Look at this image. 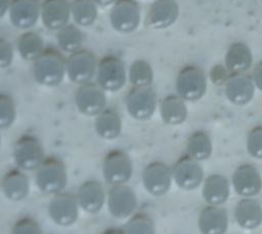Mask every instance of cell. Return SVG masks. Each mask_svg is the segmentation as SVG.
<instances>
[{
    "label": "cell",
    "mask_w": 262,
    "mask_h": 234,
    "mask_svg": "<svg viewBox=\"0 0 262 234\" xmlns=\"http://www.w3.org/2000/svg\"><path fill=\"white\" fill-rule=\"evenodd\" d=\"M66 60L61 51L46 47L33 62V76L37 83L47 87L59 85L66 74Z\"/></svg>",
    "instance_id": "cell-1"
},
{
    "label": "cell",
    "mask_w": 262,
    "mask_h": 234,
    "mask_svg": "<svg viewBox=\"0 0 262 234\" xmlns=\"http://www.w3.org/2000/svg\"><path fill=\"white\" fill-rule=\"evenodd\" d=\"M35 184L44 194L54 195L64 190L68 184V169L56 156H46L35 170Z\"/></svg>",
    "instance_id": "cell-2"
},
{
    "label": "cell",
    "mask_w": 262,
    "mask_h": 234,
    "mask_svg": "<svg viewBox=\"0 0 262 234\" xmlns=\"http://www.w3.org/2000/svg\"><path fill=\"white\" fill-rule=\"evenodd\" d=\"M12 156L16 167L25 171L36 170L46 157L43 144L38 136L32 133L21 134L15 141Z\"/></svg>",
    "instance_id": "cell-3"
},
{
    "label": "cell",
    "mask_w": 262,
    "mask_h": 234,
    "mask_svg": "<svg viewBox=\"0 0 262 234\" xmlns=\"http://www.w3.org/2000/svg\"><path fill=\"white\" fill-rule=\"evenodd\" d=\"M96 82L105 90L116 92L122 89L128 79L123 60L115 54H107L98 61Z\"/></svg>",
    "instance_id": "cell-4"
},
{
    "label": "cell",
    "mask_w": 262,
    "mask_h": 234,
    "mask_svg": "<svg viewBox=\"0 0 262 234\" xmlns=\"http://www.w3.org/2000/svg\"><path fill=\"white\" fill-rule=\"evenodd\" d=\"M101 169L104 180L111 186L127 184L133 174V161L124 150L113 149L104 155Z\"/></svg>",
    "instance_id": "cell-5"
},
{
    "label": "cell",
    "mask_w": 262,
    "mask_h": 234,
    "mask_svg": "<svg viewBox=\"0 0 262 234\" xmlns=\"http://www.w3.org/2000/svg\"><path fill=\"white\" fill-rule=\"evenodd\" d=\"M98 61L96 55L87 48H81L70 53L66 60V74L68 78L80 85L92 81L96 75Z\"/></svg>",
    "instance_id": "cell-6"
},
{
    "label": "cell",
    "mask_w": 262,
    "mask_h": 234,
    "mask_svg": "<svg viewBox=\"0 0 262 234\" xmlns=\"http://www.w3.org/2000/svg\"><path fill=\"white\" fill-rule=\"evenodd\" d=\"M125 106L132 118L148 120L157 108V93L151 85L131 86L125 96Z\"/></svg>",
    "instance_id": "cell-7"
},
{
    "label": "cell",
    "mask_w": 262,
    "mask_h": 234,
    "mask_svg": "<svg viewBox=\"0 0 262 234\" xmlns=\"http://www.w3.org/2000/svg\"><path fill=\"white\" fill-rule=\"evenodd\" d=\"M80 205L76 194L61 191L52 195L48 203V215L53 223L61 227H69L76 223Z\"/></svg>",
    "instance_id": "cell-8"
},
{
    "label": "cell",
    "mask_w": 262,
    "mask_h": 234,
    "mask_svg": "<svg viewBox=\"0 0 262 234\" xmlns=\"http://www.w3.org/2000/svg\"><path fill=\"white\" fill-rule=\"evenodd\" d=\"M105 90L94 81L80 84L75 91V105L86 116H97L106 108Z\"/></svg>",
    "instance_id": "cell-9"
},
{
    "label": "cell",
    "mask_w": 262,
    "mask_h": 234,
    "mask_svg": "<svg viewBox=\"0 0 262 234\" xmlns=\"http://www.w3.org/2000/svg\"><path fill=\"white\" fill-rule=\"evenodd\" d=\"M141 20L140 7L136 0H116L110 11V24L119 33L134 32Z\"/></svg>",
    "instance_id": "cell-10"
},
{
    "label": "cell",
    "mask_w": 262,
    "mask_h": 234,
    "mask_svg": "<svg viewBox=\"0 0 262 234\" xmlns=\"http://www.w3.org/2000/svg\"><path fill=\"white\" fill-rule=\"evenodd\" d=\"M108 212L116 219H128L137 207V197L134 190L127 184L112 185L106 192Z\"/></svg>",
    "instance_id": "cell-11"
},
{
    "label": "cell",
    "mask_w": 262,
    "mask_h": 234,
    "mask_svg": "<svg viewBox=\"0 0 262 234\" xmlns=\"http://www.w3.org/2000/svg\"><path fill=\"white\" fill-rule=\"evenodd\" d=\"M206 76L196 66L183 67L176 79L177 94L184 101H196L206 92Z\"/></svg>",
    "instance_id": "cell-12"
},
{
    "label": "cell",
    "mask_w": 262,
    "mask_h": 234,
    "mask_svg": "<svg viewBox=\"0 0 262 234\" xmlns=\"http://www.w3.org/2000/svg\"><path fill=\"white\" fill-rule=\"evenodd\" d=\"M141 178L143 187L154 196L167 193L173 180L171 167L162 161L149 162L143 168Z\"/></svg>",
    "instance_id": "cell-13"
},
{
    "label": "cell",
    "mask_w": 262,
    "mask_h": 234,
    "mask_svg": "<svg viewBox=\"0 0 262 234\" xmlns=\"http://www.w3.org/2000/svg\"><path fill=\"white\" fill-rule=\"evenodd\" d=\"M172 178L178 187L184 190L195 189L203 181V170L196 160L189 155L180 157L171 167Z\"/></svg>",
    "instance_id": "cell-14"
},
{
    "label": "cell",
    "mask_w": 262,
    "mask_h": 234,
    "mask_svg": "<svg viewBox=\"0 0 262 234\" xmlns=\"http://www.w3.org/2000/svg\"><path fill=\"white\" fill-rule=\"evenodd\" d=\"M41 4L38 0H10L8 7L11 25L20 30H30L40 18Z\"/></svg>",
    "instance_id": "cell-15"
},
{
    "label": "cell",
    "mask_w": 262,
    "mask_h": 234,
    "mask_svg": "<svg viewBox=\"0 0 262 234\" xmlns=\"http://www.w3.org/2000/svg\"><path fill=\"white\" fill-rule=\"evenodd\" d=\"M71 3L68 0H44L41 4L40 20L50 31H58L70 23Z\"/></svg>",
    "instance_id": "cell-16"
},
{
    "label": "cell",
    "mask_w": 262,
    "mask_h": 234,
    "mask_svg": "<svg viewBox=\"0 0 262 234\" xmlns=\"http://www.w3.org/2000/svg\"><path fill=\"white\" fill-rule=\"evenodd\" d=\"M77 199L80 208L89 212H98L106 202V192L98 180H87L83 182L78 191Z\"/></svg>",
    "instance_id": "cell-17"
},
{
    "label": "cell",
    "mask_w": 262,
    "mask_h": 234,
    "mask_svg": "<svg viewBox=\"0 0 262 234\" xmlns=\"http://www.w3.org/2000/svg\"><path fill=\"white\" fill-rule=\"evenodd\" d=\"M0 189L3 195L10 201H21L29 195L30 180L25 170L13 167L2 176Z\"/></svg>",
    "instance_id": "cell-18"
},
{
    "label": "cell",
    "mask_w": 262,
    "mask_h": 234,
    "mask_svg": "<svg viewBox=\"0 0 262 234\" xmlns=\"http://www.w3.org/2000/svg\"><path fill=\"white\" fill-rule=\"evenodd\" d=\"M232 185L235 192L243 197H253L262 189L260 173L252 164L238 166L232 176Z\"/></svg>",
    "instance_id": "cell-19"
},
{
    "label": "cell",
    "mask_w": 262,
    "mask_h": 234,
    "mask_svg": "<svg viewBox=\"0 0 262 234\" xmlns=\"http://www.w3.org/2000/svg\"><path fill=\"white\" fill-rule=\"evenodd\" d=\"M179 13L174 0H156L148 9L146 25L156 30L166 29L174 24Z\"/></svg>",
    "instance_id": "cell-20"
},
{
    "label": "cell",
    "mask_w": 262,
    "mask_h": 234,
    "mask_svg": "<svg viewBox=\"0 0 262 234\" xmlns=\"http://www.w3.org/2000/svg\"><path fill=\"white\" fill-rule=\"evenodd\" d=\"M198 225L202 234H224L228 226L226 211L216 205H208L199 216Z\"/></svg>",
    "instance_id": "cell-21"
},
{
    "label": "cell",
    "mask_w": 262,
    "mask_h": 234,
    "mask_svg": "<svg viewBox=\"0 0 262 234\" xmlns=\"http://www.w3.org/2000/svg\"><path fill=\"white\" fill-rule=\"evenodd\" d=\"M255 84L253 79L245 74H231L225 86L228 100L235 105L249 103L254 94Z\"/></svg>",
    "instance_id": "cell-22"
},
{
    "label": "cell",
    "mask_w": 262,
    "mask_h": 234,
    "mask_svg": "<svg viewBox=\"0 0 262 234\" xmlns=\"http://www.w3.org/2000/svg\"><path fill=\"white\" fill-rule=\"evenodd\" d=\"M236 223L244 229H255L262 223V206L252 197H245L234 208Z\"/></svg>",
    "instance_id": "cell-23"
},
{
    "label": "cell",
    "mask_w": 262,
    "mask_h": 234,
    "mask_svg": "<svg viewBox=\"0 0 262 234\" xmlns=\"http://www.w3.org/2000/svg\"><path fill=\"white\" fill-rule=\"evenodd\" d=\"M94 128L101 139H117L122 131V119L120 114L113 108H105L95 116Z\"/></svg>",
    "instance_id": "cell-24"
},
{
    "label": "cell",
    "mask_w": 262,
    "mask_h": 234,
    "mask_svg": "<svg viewBox=\"0 0 262 234\" xmlns=\"http://www.w3.org/2000/svg\"><path fill=\"white\" fill-rule=\"evenodd\" d=\"M229 196L228 180L220 174L209 176L203 185V198L209 205L219 206Z\"/></svg>",
    "instance_id": "cell-25"
},
{
    "label": "cell",
    "mask_w": 262,
    "mask_h": 234,
    "mask_svg": "<svg viewBox=\"0 0 262 234\" xmlns=\"http://www.w3.org/2000/svg\"><path fill=\"white\" fill-rule=\"evenodd\" d=\"M42 36L36 31L27 30L16 39V49L21 59L34 62L45 49Z\"/></svg>",
    "instance_id": "cell-26"
},
{
    "label": "cell",
    "mask_w": 262,
    "mask_h": 234,
    "mask_svg": "<svg viewBox=\"0 0 262 234\" xmlns=\"http://www.w3.org/2000/svg\"><path fill=\"white\" fill-rule=\"evenodd\" d=\"M225 64L231 74H245L252 65L250 48L243 42L233 43L227 50Z\"/></svg>",
    "instance_id": "cell-27"
},
{
    "label": "cell",
    "mask_w": 262,
    "mask_h": 234,
    "mask_svg": "<svg viewBox=\"0 0 262 234\" xmlns=\"http://www.w3.org/2000/svg\"><path fill=\"white\" fill-rule=\"evenodd\" d=\"M160 113L164 122L176 125L185 120L187 116V109L182 98L178 94H169L161 101Z\"/></svg>",
    "instance_id": "cell-28"
},
{
    "label": "cell",
    "mask_w": 262,
    "mask_h": 234,
    "mask_svg": "<svg viewBox=\"0 0 262 234\" xmlns=\"http://www.w3.org/2000/svg\"><path fill=\"white\" fill-rule=\"evenodd\" d=\"M56 40L59 49L70 54L83 48L84 35L78 25L69 23L57 31Z\"/></svg>",
    "instance_id": "cell-29"
},
{
    "label": "cell",
    "mask_w": 262,
    "mask_h": 234,
    "mask_svg": "<svg viewBox=\"0 0 262 234\" xmlns=\"http://www.w3.org/2000/svg\"><path fill=\"white\" fill-rule=\"evenodd\" d=\"M71 15L79 27H89L97 18V4L94 0H74L71 3Z\"/></svg>",
    "instance_id": "cell-30"
},
{
    "label": "cell",
    "mask_w": 262,
    "mask_h": 234,
    "mask_svg": "<svg viewBox=\"0 0 262 234\" xmlns=\"http://www.w3.org/2000/svg\"><path fill=\"white\" fill-rule=\"evenodd\" d=\"M187 155L196 161L207 159L212 152V143L209 135L202 131H194L187 140Z\"/></svg>",
    "instance_id": "cell-31"
},
{
    "label": "cell",
    "mask_w": 262,
    "mask_h": 234,
    "mask_svg": "<svg viewBox=\"0 0 262 234\" xmlns=\"http://www.w3.org/2000/svg\"><path fill=\"white\" fill-rule=\"evenodd\" d=\"M127 76L132 86H149L154 80V71L145 60H136L129 66Z\"/></svg>",
    "instance_id": "cell-32"
},
{
    "label": "cell",
    "mask_w": 262,
    "mask_h": 234,
    "mask_svg": "<svg viewBox=\"0 0 262 234\" xmlns=\"http://www.w3.org/2000/svg\"><path fill=\"white\" fill-rule=\"evenodd\" d=\"M123 231L125 234H156V227L148 213L135 211L128 218Z\"/></svg>",
    "instance_id": "cell-33"
},
{
    "label": "cell",
    "mask_w": 262,
    "mask_h": 234,
    "mask_svg": "<svg viewBox=\"0 0 262 234\" xmlns=\"http://www.w3.org/2000/svg\"><path fill=\"white\" fill-rule=\"evenodd\" d=\"M16 118V105L13 98L0 91V129L10 127Z\"/></svg>",
    "instance_id": "cell-34"
},
{
    "label": "cell",
    "mask_w": 262,
    "mask_h": 234,
    "mask_svg": "<svg viewBox=\"0 0 262 234\" xmlns=\"http://www.w3.org/2000/svg\"><path fill=\"white\" fill-rule=\"evenodd\" d=\"M10 234H43L42 228L33 217L25 216L15 221Z\"/></svg>",
    "instance_id": "cell-35"
},
{
    "label": "cell",
    "mask_w": 262,
    "mask_h": 234,
    "mask_svg": "<svg viewBox=\"0 0 262 234\" xmlns=\"http://www.w3.org/2000/svg\"><path fill=\"white\" fill-rule=\"evenodd\" d=\"M247 149L255 157L262 159V125L253 127L247 139Z\"/></svg>",
    "instance_id": "cell-36"
},
{
    "label": "cell",
    "mask_w": 262,
    "mask_h": 234,
    "mask_svg": "<svg viewBox=\"0 0 262 234\" xmlns=\"http://www.w3.org/2000/svg\"><path fill=\"white\" fill-rule=\"evenodd\" d=\"M13 54L12 44L6 38L0 37V69H5L12 64Z\"/></svg>",
    "instance_id": "cell-37"
},
{
    "label": "cell",
    "mask_w": 262,
    "mask_h": 234,
    "mask_svg": "<svg viewBox=\"0 0 262 234\" xmlns=\"http://www.w3.org/2000/svg\"><path fill=\"white\" fill-rule=\"evenodd\" d=\"M253 81L254 84L260 89L262 90V61L259 62L257 64V66L254 69L253 72Z\"/></svg>",
    "instance_id": "cell-38"
},
{
    "label": "cell",
    "mask_w": 262,
    "mask_h": 234,
    "mask_svg": "<svg viewBox=\"0 0 262 234\" xmlns=\"http://www.w3.org/2000/svg\"><path fill=\"white\" fill-rule=\"evenodd\" d=\"M10 0H0V18L8 11Z\"/></svg>",
    "instance_id": "cell-39"
},
{
    "label": "cell",
    "mask_w": 262,
    "mask_h": 234,
    "mask_svg": "<svg viewBox=\"0 0 262 234\" xmlns=\"http://www.w3.org/2000/svg\"><path fill=\"white\" fill-rule=\"evenodd\" d=\"M101 234H125L123 229H119V228H107L105 229Z\"/></svg>",
    "instance_id": "cell-40"
},
{
    "label": "cell",
    "mask_w": 262,
    "mask_h": 234,
    "mask_svg": "<svg viewBox=\"0 0 262 234\" xmlns=\"http://www.w3.org/2000/svg\"><path fill=\"white\" fill-rule=\"evenodd\" d=\"M95 3L97 4V6H108V5H113V3L116 1V0H94Z\"/></svg>",
    "instance_id": "cell-41"
},
{
    "label": "cell",
    "mask_w": 262,
    "mask_h": 234,
    "mask_svg": "<svg viewBox=\"0 0 262 234\" xmlns=\"http://www.w3.org/2000/svg\"><path fill=\"white\" fill-rule=\"evenodd\" d=\"M0 146H1V134H0Z\"/></svg>",
    "instance_id": "cell-42"
}]
</instances>
